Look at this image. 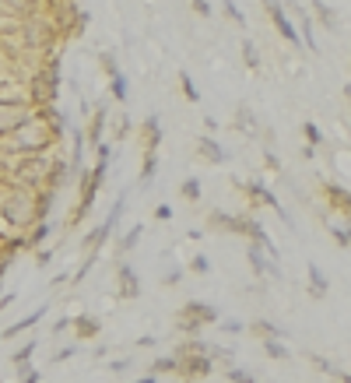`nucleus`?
<instances>
[{
    "label": "nucleus",
    "instance_id": "32",
    "mask_svg": "<svg viewBox=\"0 0 351 383\" xmlns=\"http://www.w3.org/2000/svg\"><path fill=\"white\" fill-rule=\"evenodd\" d=\"M208 359L221 366V369H228V366H235V352L232 348H221V344H208Z\"/></svg>",
    "mask_w": 351,
    "mask_h": 383
},
{
    "label": "nucleus",
    "instance_id": "26",
    "mask_svg": "<svg viewBox=\"0 0 351 383\" xmlns=\"http://www.w3.org/2000/svg\"><path fill=\"white\" fill-rule=\"evenodd\" d=\"M155 176H158V151H141V172H137V183L148 186Z\"/></svg>",
    "mask_w": 351,
    "mask_h": 383
},
{
    "label": "nucleus",
    "instance_id": "9",
    "mask_svg": "<svg viewBox=\"0 0 351 383\" xmlns=\"http://www.w3.org/2000/svg\"><path fill=\"white\" fill-rule=\"evenodd\" d=\"M215 373V362L208 355H179V369L176 377L183 383H197V380H208Z\"/></svg>",
    "mask_w": 351,
    "mask_h": 383
},
{
    "label": "nucleus",
    "instance_id": "16",
    "mask_svg": "<svg viewBox=\"0 0 351 383\" xmlns=\"http://www.w3.org/2000/svg\"><path fill=\"white\" fill-rule=\"evenodd\" d=\"M232 127L239 130L243 137H253V141H260V137H263L260 116H257L250 106H239V109H235V120H232Z\"/></svg>",
    "mask_w": 351,
    "mask_h": 383
},
{
    "label": "nucleus",
    "instance_id": "44",
    "mask_svg": "<svg viewBox=\"0 0 351 383\" xmlns=\"http://www.w3.org/2000/svg\"><path fill=\"white\" fill-rule=\"evenodd\" d=\"M221 324V331H225V334H243V331H246V324H243V320H235V317H225V320H218Z\"/></svg>",
    "mask_w": 351,
    "mask_h": 383
},
{
    "label": "nucleus",
    "instance_id": "15",
    "mask_svg": "<svg viewBox=\"0 0 351 383\" xmlns=\"http://www.w3.org/2000/svg\"><path fill=\"white\" fill-rule=\"evenodd\" d=\"M246 260H250V267H253V274H257V278H281L278 260H270L260 247H253V243H250V247H246Z\"/></svg>",
    "mask_w": 351,
    "mask_h": 383
},
{
    "label": "nucleus",
    "instance_id": "31",
    "mask_svg": "<svg viewBox=\"0 0 351 383\" xmlns=\"http://www.w3.org/2000/svg\"><path fill=\"white\" fill-rule=\"evenodd\" d=\"M109 130H113V141H127L133 134V120L127 113H116V124H113V116H109Z\"/></svg>",
    "mask_w": 351,
    "mask_h": 383
},
{
    "label": "nucleus",
    "instance_id": "19",
    "mask_svg": "<svg viewBox=\"0 0 351 383\" xmlns=\"http://www.w3.org/2000/svg\"><path fill=\"white\" fill-rule=\"evenodd\" d=\"M292 11H295V18H299V25H295V29H299V39H302V46H306L309 53H316L320 46H316V29H312L316 21H312V14H309V11H302V7H295V4H292Z\"/></svg>",
    "mask_w": 351,
    "mask_h": 383
},
{
    "label": "nucleus",
    "instance_id": "28",
    "mask_svg": "<svg viewBox=\"0 0 351 383\" xmlns=\"http://www.w3.org/2000/svg\"><path fill=\"white\" fill-rule=\"evenodd\" d=\"M239 56H243V64H246V71H253V74H260V49H257V43L253 39H243V46H239Z\"/></svg>",
    "mask_w": 351,
    "mask_h": 383
},
{
    "label": "nucleus",
    "instance_id": "50",
    "mask_svg": "<svg viewBox=\"0 0 351 383\" xmlns=\"http://www.w3.org/2000/svg\"><path fill=\"white\" fill-rule=\"evenodd\" d=\"M263 166H267V172H281V162H278V155H274V151H267V155H263Z\"/></svg>",
    "mask_w": 351,
    "mask_h": 383
},
{
    "label": "nucleus",
    "instance_id": "55",
    "mask_svg": "<svg viewBox=\"0 0 351 383\" xmlns=\"http://www.w3.org/2000/svg\"><path fill=\"white\" fill-rule=\"evenodd\" d=\"M133 383H158V377H155V373H144V377H137Z\"/></svg>",
    "mask_w": 351,
    "mask_h": 383
},
{
    "label": "nucleus",
    "instance_id": "29",
    "mask_svg": "<svg viewBox=\"0 0 351 383\" xmlns=\"http://www.w3.org/2000/svg\"><path fill=\"white\" fill-rule=\"evenodd\" d=\"M250 331H253L260 341H267V338L285 341L288 338V334H285V327H278V324H270V320H253V324H250Z\"/></svg>",
    "mask_w": 351,
    "mask_h": 383
},
{
    "label": "nucleus",
    "instance_id": "6",
    "mask_svg": "<svg viewBox=\"0 0 351 383\" xmlns=\"http://www.w3.org/2000/svg\"><path fill=\"white\" fill-rule=\"evenodd\" d=\"M239 190L246 194V201H250V208H253V214H257V208H270V212L278 214L288 229H295V222H292V214L285 212V204H281V197L263 183V179H250V183H239Z\"/></svg>",
    "mask_w": 351,
    "mask_h": 383
},
{
    "label": "nucleus",
    "instance_id": "48",
    "mask_svg": "<svg viewBox=\"0 0 351 383\" xmlns=\"http://www.w3.org/2000/svg\"><path fill=\"white\" fill-rule=\"evenodd\" d=\"M74 352H78V344H63V348H56V352H53V366H60V362H67V359H71Z\"/></svg>",
    "mask_w": 351,
    "mask_h": 383
},
{
    "label": "nucleus",
    "instance_id": "2",
    "mask_svg": "<svg viewBox=\"0 0 351 383\" xmlns=\"http://www.w3.org/2000/svg\"><path fill=\"white\" fill-rule=\"evenodd\" d=\"M109 166H113V141H102V144L95 148V166L78 176V204H74V212H71V229H78L81 222L91 218V208H95V201H98V194H102V186H106Z\"/></svg>",
    "mask_w": 351,
    "mask_h": 383
},
{
    "label": "nucleus",
    "instance_id": "51",
    "mask_svg": "<svg viewBox=\"0 0 351 383\" xmlns=\"http://www.w3.org/2000/svg\"><path fill=\"white\" fill-rule=\"evenodd\" d=\"M155 222H173V208H169V204H158V208H155Z\"/></svg>",
    "mask_w": 351,
    "mask_h": 383
},
{
    "label": "nucleus",
    "instance_id": "4",
    "mask_svg": "<svg viewBox=\"0 0 351 383\" xmlns=\"http://www.w3.org/2000/svg\"><path fill=\"white\" fill-rule=\"evenodd\" d=\"M60 88H63V78H60V53L46 56L43 64L25 78V99L36 106V109H46V106H56L60 102Z\"/></svg>",
    "mask_w": 351,
    "mask_h": 383
},
{
    "label": "nucleus",
    "instance_id": "39",
    "mask_svg": "<svg viewBox=\"0 0 351 383\" xmlns=\"http://www.w3.org/2000/svg\"><path fill=\"white\" fill-rule=\"evenodd\" d=\"M186 271H190V274H211V260H208V254H193L190 257V264H186Z\"/></svg>",
    "mask_w": 351,
    "mask_h": 383
},
{
    "label": "nucleus",
    "instance_id": "17",
    "mask_svg": "<svg viewBox=\"0 0 351 383\" xmlns=\"http://www.w3.org/2000/svg\"><path fill=\"white\" fill-rule=\"evenodd\" d=\"M46 313H49V306H39V309H32L29 317L14 320L11 327H4V331H0V341H14V338H21V334H29V331H32V327H36V324L43 320Z\"/></svg>",
    "mask_w": 351,
    "mask_h": 383
},
{
    "label": "nucleus",
    "instance_id": "37",
    "mask_svg": "<svg viewBox=\"0 0 351 383\" xmlns=\"http://www.w3.org/2000/svg\"><path fill=\"white\" fill-rule=\"evenodd\" d=\"M221 7H225V14H228V21H232V25L246 29V14H243V7H239L235 0H221Z\"/></svg>",
    "mask_w": 351,
    "mask_h": 383
},
{
    "label": "nucleus",
    "instance_id": "49",
    "mask_svg": "<svg viewBox=\"0 0 351 383\" xmlns=\"http://www.w3.org/2000/svg\"><path fill=\"white\" fill-rule=\"evenodd\" d=\"M190 7H193L200 18H211V4H208V0H190Z\"/></svg>",
    "mask_w": 351,
    "mask_h": 383
},
{
    "label": "nucleus",
    "instance_id": "53",
    "mask_svg": "<svg viewBox=\"0 0 351 383\" xmlns=\"http://www.w3.org/2000/svg\"><path fill=\"white\" fill-rule=\"evenodd\" d=\"M49 260H53V250H36V264H39V267H46Z\"/></svg>",
    "mask_w": 351,
    "mask_h": 383
},
{
    "label": "nucleus",
    "instance_id": "35",
    "mask_svg": "<svg viewBox=\"0 0 351 383\" xmlns=\"http://www.w3.org/2000/svg\"><path fill=\"white\" fill-rule=\"evenodd\" d=\"M179 91H183L186 102H200V88H197V81H193L186 71H179Z\"/></svg>",
    "mask_w": 351,
    "mask_h": 383
},
{
    "label": "nucleus",
    "instance_id": "8",
    "mask_svg": "<svg viewBox=\"0 0 351 383\" xmlns=\"http://www.w3.org/2000/svg\"><path fill=\"white\" fill-rule=\"evenodd\" d=\"M250 222H253V212H215L208 214V229H215V232H228V236H243L246 239V232H250Z\"/></svg>",
    "mask_w": 351,
    "mask_h": 383
},
{
    "label": "nucleus",
    "instance_id": "42",
    "mask_svg": "<svg viewBox=\"0 0 351 383\" xmlns=\"http://www.w3.org/2000/svg\"><path fill=\"white\" fill-rule=\"evenodd\" d=\"M327 229H330V236L337 239V247H348V225H341V222H330V218H327Z\"/></svg>",
    "mask_w": 351,
    "mask_h": 383
},
{
    "label": "nucleus",
    "instance_id": "54",
    "mask_svg": "<svg viewBox=\"0 0 351 383\" xmlns=\"http://www.w3.org/2000/svg\"><path fill=\"white\" fill-rule=\"evenodd\" d=\"M137 344H141V348H155L158 338H155V334H144V338H137Z\"/></svg>",
    "mask_w": 351,
    "mask_h": 383
},
{
    "label": "nucleus",
    "instance_id": "24",
    "mask_svg": "<svg viewBox=\"0 0 351 383\" xmlns=\"http://www.w3.org/2000/svg\"><path fill=\"white\" fill-rule=\"evenodd\" d=\"M18 257H21V239H7V243L0 247V282L7 278V271L14 267Z\"/></svg>",
    "mask_w": 351,
    "mask_h": 383
},
{
    "label": "nucleus",
    "instance_id": "21",
    "mask_svg": "<svg viewBox=\"0 0 351 383\" xmlns=\"http://www.w3.org/2000/svg\"><path fill=\"white\" fill-rule=\"evenodd\" d=\"M309 7H312V21H320L323 29H330V32H337L341 29V21H337V11L330 7V4H323V0H309Z\"/></svg>",
    "mask_w": 351,
    "mask_h": 383
},
{
    "label": "nucleus",
    "instance_id": "18",
    "mask_svg": "<svg viewBox=\"0 0 351 383\" xmlns=\"http://www.w3.org/2000/svg\"><path fill=\"white\" fill-rule=\"evenodd\" d=\"M53 236V222H39V225H32L25 236H21V254H36V250H43V243Z\"/></svg>",
    "mask_w": 351,
    "mask_h": 383
},
{
    "label": "nucleus",
    "instance_id": "43",
    "mask_svg": "<svg viewBox=\"0 0 351 383\" xmlns=\"http://www.w3.org/2000/svg\"><path fill=\"white\" fill-rule=\"evenodd\" d=\"M309 362H312V366H316L320 373H330V377H337V373H341V366H334V362H327L323 355H309Z\"/></svg>",
    "mask_w": 351,
    "mask_h": 383
},
{
    "label": "nucleus",
    "instance_id": "38",
    "mask_svg": "<svg viewBox=\"0 0 351 383\" xmlns=\"http://www.w3.org/2000/svg\"><path fill=\"white\" fill-rule=\"evenodd\" d=\"M225 380L228 383H257V377H253L250 369H243V366H228V369H225Z\"/></svg>",
    "mask_w": 351,
    "mask_h": 383
},
{
    "label": "nucleus",
    "instance_id": "1",
    "mask_svg": "<svg viewBox=\"0 0 351 383\" xmlns=\"http://www.w3.org/2000/svg\"><path fill=\"white\" fill-rule=\"evenodd\" d=\"M0 222L7 225L11 239H21L32 225L43 222L39 218V190L0 179Z\"/></svg>",
    "mask_w": 351,
    "mask_h": 383
},
{
    "label": "nucleus",
    "instance_id": "20",
    "mask_svg": "<svg viewBox=\"0 0 351 383\" xmlns=\"http://www.w3.org/2000/svg\"><path fill=\"white\" fill-rule=\"evenodd\" d=\"M98 334H102V320L98 317H91V313L74 317V338L78 341H95Z\"/></svg>",
    "mask_w": 351,
    "mask_h": 383
},
{
    "label": "nucleus",
    "instance_id": "36",
    "mask_svg": "<svg viewBox=\"0 0 351 383\" xmlns=\"http://www.w3.org/2000/svg\"><path fill=\"white\" fill-rule=\"evenodd\" d=\"M98 67H102L106 78L120 74V60H116V53H113V49H102V53H98Z\"/></svg>",
    "mask_w": 351,
    "mask_h": 383
},
{
    "label": "nucleus",
    "instance_id": "41",
    "mask_svg": "<svg viewBox=\"0 0 351 383\" xmlns=\"http://www.w3.org/2000/svg\"><path fill=\"white\" fill-rule=\"evenodd\" d=\"M302 137H306L309 148H320V144H323V130L316 127L312 120H306V124H302Z\"/></svg>",
    "mask_w": 351,
    "mask_h": 383
},
{
    "label": "nucleus",
    "instance_id": "3",
    "mask_svg": "<svg viewBox=\"0 0 351 383\" xmlns=\"http://www.w3.org/2000/svg\"><path fill=\"white\" fill-rule=\"evenodd\" d=\"M0 148H4L7 155H46V151H56V148H60V137H56V130L49 127V120L36 109V116H32L25 127L14 130L11 137H4Z\"/></svg>",
    "mask_w": 351,
    "mask_h": 383
},
{
    "label": "nucleus",
    "instance_id": "10",
    "mask_svg": "<svg viewBox=\"0 0 351 383\" xmlns=\"http://www.w3.org/2000/svg\"><path fill=\"white\" fill-rule=\"evenodd\" d=\"M162 141H166L162 116H158V113H148V116L141 120V127H137V144H141V151H158Z\"/></svg>",
    "mask_w": 351,
    "mask_h": 383
},
{
    "label": "nucleus",
    "instance_id": "34",
    "mask_svg": "<svg viewBox=\"0 0 351 383\" xmlns=\"http://www.w3.org/2000/svg\"><path fill=\"white\" fill-rule=\"evenodd\" d=\"M176 369H179V355L176 352H169V355H158L155 362H151V373L158 377V373H173L176 377Z\"/></svg>",
    "mask_w": 351,
    "mask_h": 383
},
{
    "label": "nucleus",
    "instance_id": "40",
    "mask_svg": "<svg viewBox=\"0 0 351 383\" xmlns=\"http://www.w3.org/2000/svg\"><path fill=\"white\" fill-rule=\"evenodd\" d=\"M260 344H263V352H267V359H288V348H285V341L267 338V341H260Z\"/></svg>",
    "mask_w": 351,
    "mask_h": 383
},
{
    "label": "nucleus",
    "instance_id": "27",
    "mask_svg": "<svg viewBox=\"0 0 351 383\" xmlns=\"http://www.w3.org/2000/svg\"><path fill=\"white\" fill-rule=\"evenodd\" d=\"M36 344H39V341L32 338V334H29V341H21V344L14 348V355H11V366H14V369H25V366H32Z\"/></svg>",
    "mask_w": 351,
    "mask_h": 383
},
{
    "label": "nucleus",
    "instance_id": "25",
    "mask_svg": "<svg viewBox=\"0 0 351 383\" xmlns=\"http://www.w3.org/2000/svg\"><path fill=\"white\" fill-rule=\"evenodd\" d=\"M123 212H127V190H120L116 194V201H113V208H109V214L102 218L106 222V229L116 236V229H120V222H123Z\"/></svg>",
    "mask_w": 351,
    "mask_h": 383
},
{
    "label": "nucleus",
    "instance_id": "56",
    "mask_svg": "<svg viewBox=\"0 0 351 383\" xmlns=\"http://www.w3.org/2000/svg\"><path fill=\"white\" fill-rule=\"evenodd\" d=\"M348 247H351V222H348Z\"/></svg>",
    "mask_w": 351,
    "mask_h": 383
},
{
    "label": "nucleus",
    "instance_id": "13",
    "mask_svg": "<svg viewBox=\"0 0 351 383\" xmlns=\"http://www.w3.org/2000/svg\"><path fill=\"white\" fill-rule=\"evenodd\" d=\"M193 151H197V159H204L208 166H225V162H228V151H225V144H221L215 134H200L197 144H193Z\"/></svg>",
    "mask_w": 351,
    "mask_h": 383
},
{
    "label": "nucleus",
    "instance_id": "57",
    "mask_svg": "<svg viewBox=\"0 0 351 383\" xmlns=\"http://www.w3.org/2000/svg\"><path fill=\"white\" fill-rule=\"evenodd\" d=\"M4 243H7V239H0V247H4Z\"/></svg>",
    "mask_w": 351,
    "mask_h": 383
},
{
    "label": "nucleus",
    "instance_id": "14",
    "mask_svg": "<svg viewBox=\"0 0 351 383\" xmlns=\"http://www.w3.org/2000/svg\"><path fill=\"white\" fill-rule=\"evenodd\" d=\"M323 197H327L330 212L351 222V186H345V183H323Z\"/></svg>",
    "mask_w": 351,
    "mask_h": 383
},
{
    "label": "nucleus",
    "instance_id": "30",
    "mask_svg": "<svg viewBox=\"0 0 351 383\" xmlns=\"http://www.w3.org/2000/svg\"><path fill=\"white\" fill-rule=\"evenodd\" d=\"M109 95H113V102H120V106L131 99V81H127V74H123V71L109 78Z\"/></svg>",
    "mask_w": 351,
    "mask_h": 383
},
{
    "label": "nucleus",
    "instance_id": "7",
    "mask_svg": "<svg viewBox=\"0 0 351 383\" xmlns=\"http://www.w3.org/2000/svg\"><path fill=\"white\" fill-rule=\"evenodd\" d=\"M263 11H267V18H270L274 32H278L285 43H288V46H299V49H302L299 29H295V21H292V14H288V7H285L281 0H263Z\"/></svg>",
    "mask_w": 351,
    "mask_h": 383
},
{
    "label": "nucleus",
    "instance_id": "46",
    "mask_svg": "<svg viewBox=\"0 0 351 383\" xmlns=\"http://www.w3.org/2000/svg\"><path fill=\"white\" fill-rule=\"evenodd\" d=\"M71 327H74V317H60V320L49 327V334H53V338H60V334H67Z\"/></svg>",
    "mask_w": 351,
    "mask_h": 383
},
{
    "label": "nucleus",
    "instance_id": "22",
    "mask_svg": "<svg viewBox=\"0 0 351 383\" xmlns=\"http://www.w3.org/2000/svg\"><path fill=\"white\" fill-rule=\"evenodd\" d=\"M141 236H144V225L137 222V225H131V229H127V232H123V236L116 239V247H113V257H116V260H123V257H127L133 247H137V239H141Z\"/></svg>",
    "mask_w": 351,
    "mask_h": 383
},
{
    "label": "nucleus",
    "instance_id": "23",
    "mask_svg": "<svg viewBox=\"0 0 351 383\" xmlns=\"http://www.w3.org/2000/svg\"><path fill=\"white\" fill-rule=\"evenodd\" d=\"M309 296L312 299H327L330 292V282H327V274H323V267L320 264H309Z\"/></svg>",
    "mask_w": 351,
    "mask_h": 383
},
{
    "label": "nucleus",
    "instance_id": "47",
    "mask_svg": "<svg viewBox=\"0 0 351 383\" xmlns=\"http://www.w3.org/2000/svg\"><path fill=\"white\" fill-rule=\"evenodd\" d=\"M179 282H183V267H169V271L162 274V285H166V289H176Z\"/></svg>",
    "mask_w": 351,
    "mask_h": 383
},
{
    "label": "nucleus",
    "instance_id": "52",
    "mask_svg": "<svg viewBox=\"0 0 351 383\" xmlns=\"http://www.w3.org/2000/svg\"><path fill=\"white\" fill-rule=\"evenodd\" d=\"M109 369H113V373H127V369H131V359H113Z\"/></svg>",
    "mask_w": 351,
    "mask_h": 383
},
{
    "label": "nucleus",
    "instance_id": "12",
    "mask_svg": "<svg viewBox=\"0 0 351 383\" xmlns=\"http://www.w3.org/2000/svg\"><path fill=\"white\" fill-rule=\"evenodd\" d=\"M116 299H123V302L141 299V274L127 260H120V267H116Z\"/></svg>",
    "mask_w": 351,
    "mask_h": 383
},
{
    "label": "nucleus",
    "instance_id": "45",
    "mask_svg": "<svg viewBox=\"0 0 351 383\" xmlns=\"http://www.w3.org/2000/svg\"><path fill=\"white\" fill-rule=\"evenodd\" d=\"M18 383H43V373L36 366H25V369H18Z\"/></svg>",
    "mask_w": 351,
    "mask_h": 383
},
{
    "label": "nucleus",
    "instance_id": "33",
    "mask_svg": "<svg viewBox=\"0 0 351 383\" xmlns=\"http://www.w3.org/2000/svg\"><path fill=\"white\" fill-rule=\"evenodd\" d=\"M179 194H183V201L197 204V201L204 197V190H200V179H197V176H186V179H183V186H179Z\"/></svg>",
    "mask_w": 351,
    "mask_h": 383
},
{
    "label": "nucleus",
    "instance_id": "11",
    "mask_svg": "<svg viewBox=\"0 0 351 383\" xmlns=\"http://www.w3.org/2000/svg\"><path fill=\"white\" fill-rule=\"evenodd\" d=\"M106 130H109V106L98 102V106L88 113V124H85V144H91V151L106 141Z\"/></svg>",
    "mask_w": 351,
    "mask_h": 383
},
{
    "label": "nucleus",
    "instance_id": "5",
    "mask_svg": "<svg viewBox=\"0 0 351 383\" xmlns=\"http://www.w3.org/2000/svg\"><path fill=\"white\" fill-rule=\"evenodd\" d=\"M218 320H221V313L215 302L190 299V302H183L179 313H176V331H179L183 338H200V331H204V327H215Z\"/></svg>",
    "mask_w": 351,
    "mask_h": 383
}]
</instances>
